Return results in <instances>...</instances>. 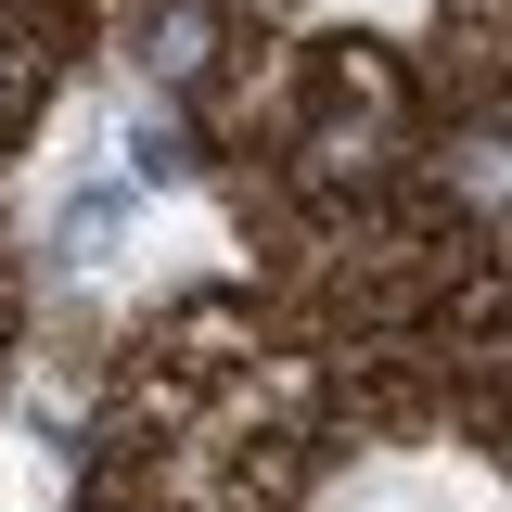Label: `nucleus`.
Masks as SVG:
<instances>
[{"label":"nucleus","instance_id":"f257e3e1","mask_svg":"<svg viewBox=\"0 0 512 512\" xmlns=\"http://www.w3.org/2000/svg\"><path fill=\"white\" fill-rule=\"evenodd\" d=\"M205 39H218V13H205V0H167V13L141 26V64H154V77H192Z\"/></svg>","mask_w":512,"mask_h":512}]
</instances>
